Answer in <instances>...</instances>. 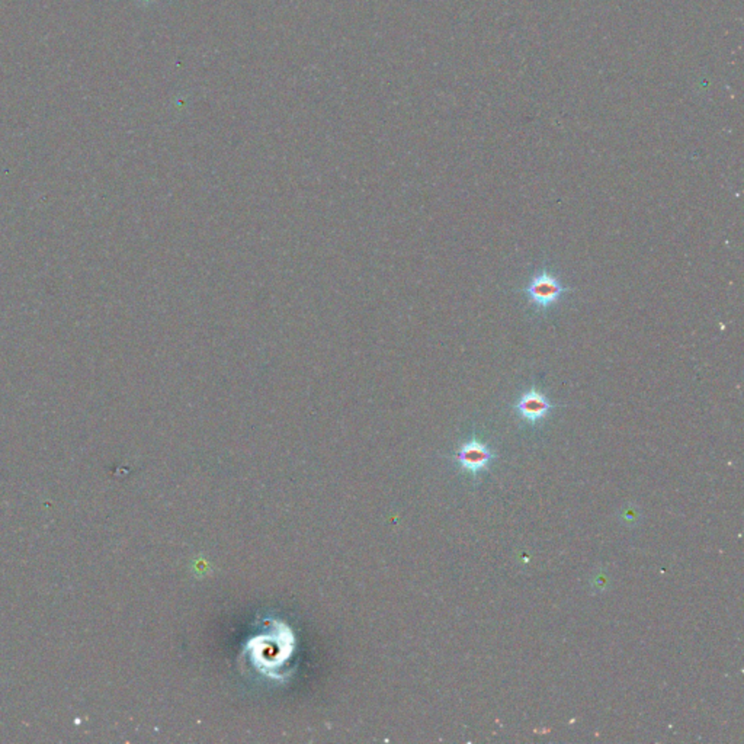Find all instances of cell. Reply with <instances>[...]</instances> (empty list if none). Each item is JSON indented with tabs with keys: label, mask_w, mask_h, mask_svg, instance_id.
Here are the masks:
<instances>
[{
	"label": "cell",
	"mask_w": 744,
	"mask_h": 744,
	"mask_svg": "<svg viewBox=\"0 0 744 744\" xmlns=\"http://www.w3.org/2000/svg\"><path fill=\"white\" fill-rule=\"evenodd\" d=\"M495 458V452L486 443L477 439H471L463 443L456 452V461L460 463L463 470L468 471L472 476H477L480 471L487 470Z\"/></svg>",
	"instance_id": "obj_2"
},
{
	"label": "cell",
	"mask_w": 744,
	"mask_h": 744,
	"mask_svg": "<svg viewBox=\"0 0 744 744\" xmlns=\"http://www.w3.org/2000/svg\"><path fill=\"white\" fill-rule=\"evenodd\" d=\"M552 407L554 406L551 404V402L538 390H529L528 392H525L515 406L518 415L531 423H536L545 419Z\"/></svg>",
	"instance_id": "obj_3"
},
{
	"label": "cell",
	"mask_w": 744,
	"mask_h": 744,
	"mask_svg": "<svg viewBox=\"0 0 744 744\" xmlns=\"http://www.w3.org/2000/svg\"><path fill=\"white\" fill-rule=\"evenodd\" d=\"M525 291L532 304L541 308H547L556 304L561 298V295L564 292H568L570 290L563 287L561 282L554 275L543 272L532 278Z\"/></svg>",
	"instance_id": "obj_1"
}]
</instances>
